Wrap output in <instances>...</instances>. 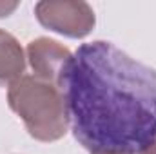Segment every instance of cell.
Here are the masks:
<instances>
[{"mask_svg": "<svg viewBox=\"0 0 156 154\" xmlns=\"http://www.w3.org/2000/svg\"><path fill=\"white\" fill-rule=\"evenodd\" d=\"M140 154H156V142L147 149V151H144V152H140Z\"/></svg>", "mask_w": 156, "mask_h": 154, "instance_id": "7", "label": "cell"}, {"mask_svg": "<svg viewBox=\"0 0 156 154\" xmlns=\"http://www.w3.org/2000/svg\"><path fill=\"white\" fill-rule=\"evenodd\" d=\"M18 7V4L16 2H13V4H5V2H0V18H4V16H9L15 9Z\"/></svg>", "mask_w": 156, "mask_h": 154, "instance_id": "6", "label": "cell"}, {"mask_svg": "<svg viewBox=\"0 0 156 154\" xmlns=\"http://www.w3.org/2000/svg\"><path fill=\"white\" fill-rule=\"evenodd\" d=\"M7 103L22 118L29 136L38 142H56L69 127L62 91L33 75H24L7 87Z\"/></svg>", "mask_w": 156, "mask_h": 154, "instance_id": "2", "label": "cell"}, {"mask_svg": "<svg viewBox=\"0 0 156 154\" xmlns=\"http://www.w3.org/2000/svg\"><path fill=\"white\" fill-rule=\"evenodd\" d=\"M27 58L33 69V76L62 89L67 67L73 58L67 47L60 45L56 40L37 38L27 45Z\"/></svg>", "mask_w": 156, "mask_h": 154, "instance_id": "4", "label": "cell"}, {"mask_svg": "<svg viewBox=\"0 0 156 154\" xmlns=\"http://www.w3.org/2000/svg\"><path fill=\"white\" fill-rule=\"evenodd\" d=\"M60 91L89 154H140L156 142V71L115 44H82Z\"/></svg>", "mask_w": 156, "mask_h": 154, "instance_id": "1", "label": "cell"}, {"mask_svg": "<svg viewBox=\"0 0 156 154\" xmlns=\"http://www.w3.org/2000/svg\"><path fill=\"white\" fill-rule=\"evenodd\" d=\"M35 13L44 27L69 38H83L94 27V11L85 2H38Z\"/></svg>", "mask_w": 156, "mask_h": 154, "instance_id": "3", "label": "cell"}, {"mask_svg": "<svg viewBox=\"0 0 156 154\" xmlns=\"http://www.w3.org/2000/svg\"><path fill=\"white\" fill-rule=\"evenodd\" d=\"M26 56L13 35L0 29V87H9L24 76Z\"/></svg>", "mask_w": 156, "mask_h": 154, "instance_id": "5", "label": "cell"}]
</instances>
